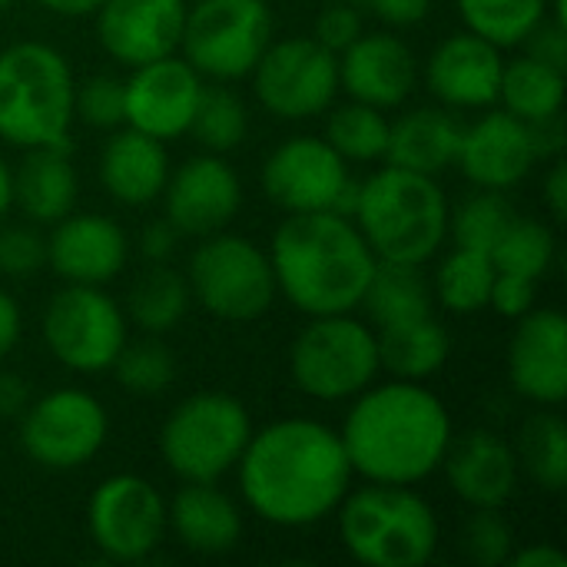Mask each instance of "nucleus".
<instances>
[{
    "instance_id": "nucleus-1",
    "label": "nucleus",
    "mask_w": 567,
    "mask_h": 567,
    "mask_svg": "<svg viewBox=\"0 0 567 567\" xmlns=\"http://www.w3.org/2000/svg\"><path fill=\"white\" fill-rule=\"evenodd\" d=\"M233 472L246 508L289 532L336 515L355 478L339 432L319 419H279L252 429Z\"/></svg>"
},
{
    "instance_id": "nucleus-2",
    "label": "nucleus",
    "mask_w": 567,
    "mask_h": 567,
    "mask_svg": "<svg viewBox=\"0 0 567 567\" xmlns=\"http://www.w3.org/2000/svg\"><path fill=\"white\" fill-rule=\"evenodd\" d=\"M452 435L445 402L425 382L409 379H375L349 402L339 429L352 472L379 485H422L432 478Z\"/></svg>"
},
{
    "instance_id": "nucleus-3",
    "label": "nucleus",
    "mask_w": 567,
    "mask_h": 567,
    "mask_svg": "<svg viewBox=\"0 0 567 567\" xmlns=\"http://www.w3.org/2000/svg\"><path fill=\"white\" fill-rule=\"evenodd\" d=\"M266 252L279 296L309 319L355 312L379 262L355 219L332 209L289 213Z\"/></svg>"
},
{
    "instance_id": "nucleus-4",
    "label": "nucleus",
    "mask_w": 567,
    "mask_h": 567,
    "mask_svg": "<svg viewBox=\"0 0 567 567\" xmlns=\"http://www.w3.org/2000/svg\"><path fill=\"white\" fill-rule=\"evenodd\" d=\"M449 196L435 176L385 163L359 183L355 226L375 259L425 266L449 239Z\"/></svg>"
},
{
    "instance_id": "nucleus-5",
    "label": "nucleus",
    "mask_w": 567,
    "mask_h": 567,
    "mask_svg": "<svg viewBox=\"0 0 567 567\" xmlns=\"http://www.w3.org/2000/svg\"><path fill=\"white\" fill-rule=\"evenodd\" d=\"M76 76L63 50L17 40L0 50V140L17 150L66 146Z\"/></svg>"
},
{
    "instance_id": "nucleus-6",
    "label": "nucleus",
    "mask_w": 567,
    "mask_h": 567,
    "mask_svg": "<svg viewBox=\"0 0 567 567\" xmlns=\"http://www.w3.org/2000/svg\"><path fill=\"white\" fill-rule=\"evenodd\" d=\"M339 542L352 561L365 567H422L439 551L435 508L415 492V485L349 488L336 508Z\"/></svg>"
},
{
    "instance_id": "nucleus-7",
    "label": "nucleus",
    "mask_w": 567,
    "mask_h": 567,
    "mask_svg": "<svg viewBox=\"0 0 567 567\" xmlns=\"http://www.w3.org/2000/svg\"><path fill=\"white\" fill-rule=\"evenodd\" d=\"M379 372V336L352 312L312 316L289 346V379L312 402H352Z\"/></svg>"
},
{
    "instance_id": "nucleus-8",
    "label": "nucleus",
    "mask_w": 567,
    "mask_h": 567,
    "mask_svg": "<svg viewBox=\"0 0 567 567\" xmlns=\"http://www.w3.org/2000/svg\"><path fill=\"white\" fill-rule=\"evenodd\" d=\"M252 435L249 409L229 392L186 395L159 429V458L179 482H223Z\"/></svg>"
},
{
    "instance_id": "nucleus-9",
    "label": "nucleus",
    "mask_w": 567,
    "mask_h": 567,
    "mask_svg": "<svg viewBox=\"0 0 567 567\" xmlns=\"http://www.w3.org/2000/svg\"><path fill=\"white\" fill-rule=\"evenodd\" d=\"M276 40L269 0H196L186 3L179 50L183 60L216 83H236L252 73Z\"/></svg>"
},
{
    "instance_id": "nucleus-10",
    "label": "nucleus",
    "mask_w": 567,
    "mask_h": 567,
    "mask_svg": "<svg viewBox=\"0 0 567 567\" xmlns=\"http://www.w3.org/2000/svg\"><path fill=\"white\" fill-rule=\"evenodd\" d=\"M186 282L203 312L219 322H256L279 296L269 252L226 229L199 239L189 256Z\"/></svg>"
},
{
    "instance_id": "nucleus-11",
    "label": "nucleus",
    "mask_w": 567,
    "mask_h": 567,
    "mask_svg": "<svg viewBox=\"0 0 567 567\" xmlns=\"http://www.w3.org/2000/svg\"><path fill=\"white\" fill-rule=\"evenodd\" d=\"M40 336L47 352L76 375L110 372L120 349L130 339L123 306L103 286L63 282L50 296L40 316Z\"/></svg>"
},
{
    "instance_id": "nucleus-12",
    "label": "nucleus",
    "mask_w": 567,
    "mask_h": 567,
    "mask_svg": "<svg viewBox=\"0 0 567 567\" xmlns=\"http://www.w3.org/2000/svg\"><path fill=\"white\" fill-rule=\"evenodd\" d=\"M110 435V415L96 395L86 389H53L20 415V449L23 455L50 472L83 468L100 455Z\"/></svg>"
},
{
    "instance_id": "nucleus-13",
    "label": "nucleus",
    "mask_w": 567,
    "mask_h": 567,
    "mask_svg": "<svg viewBox=\"0 0 567 567\" xmlns=\"http://www.w3.org/2000/svg\"><path fill=\"white\" fill-rule=\"evenodd\" d=\"M249 76L262 110L289 123L322 116L339 96V56L312 37L272 40Z\"/></svg>"
},
{
    "instance_id": "nucleus-14",
    "label": "nucleus",
    "mask_w": 567,
    "mask_h": 567,
    "mask_svg": "<svg viewBox=\"0 0 567 567\" xmlns=\"http://www.w3.org/2000/svg\"><path fill=\"white\" fill-rule=\"evenodd\" d=\"M166 498L133 472L103 478L86 502V532L96 551L110 561H143L166 535Z\"/></svg>"
},
{
    "instance_id": "nucleus-15",
    "label": "nucleus",
    "mask_w": 567,
    "mask_h": 567,
    "mask_svg": "<svg viewBox=\"0 0 567 567\" xmlns=\"http://www.w3.org/2000/svg\"><path fill=\"white\" fill-rule=\"evenodd\" d=\"M206 80L176 53L140 63L123 80L126 123L159 143L189 133Z\"/></svg>"
},
{
    "instance_id": "nucleus-16",
    "label": "nucleus",
    "mask_w": 567,
    "mask_h": 567,
    "mask_svg": "<svg viewBox=\"0 0 567 567\" xmlns=\"http://www.w3.org/2000/svg\"><path fill=\"white\" fill-rule=\"evenodd\" d=\"M349 179V163L326 143V136H289L262 163L259 186L266 199L289 213L332 209Z\"/></svg>"
},
{
    "instance_id": "nucleus-17",
    "label": "nucleus",
    "mask_w": 567,
    "mask_h": 567,
    "mask_svg": "<svg viewBox=\"0 0 567 567\" xmlns=\"http://www.w3.org/2000/svg\"><path fill=\"white\" fill-rule=\"evenodd\" d=\"M243 206L239 173L223 153H199L169 169L163 189L166 219L189 239L223 233Z\"/></svg>"
},
{
    "instance_id": "nucleus-18",
    "label": "nucleus",
    "mask_w": 567,
    "mask_h": 567,
    "mask_svg": "<svg viewBox=\"0 0 567 567\" xmlns=\"http://www.w3.org/2000/svg\"><path fill=\"white\" fill-rule=\"evenodd\" d=\"M538 159L532 123L512 116L508 110L488 106L475 123L462 126L455 166L478 189L508 193L532 176Z\"/></svg>"
},
{
    "instance_id": "nucleus-19",
    "label": "nucleus",
    "mask_w": 567,
    "mask_h": 567,
    "mask_svg": "<svg viewBox=\"0 0 567 567\" xmlns=\"http://www.w3.org/2000/svg\"><path fill=\"white\" fill-rule=\"evenodd\" d=\"M508 342V382L512 389L542 409H558L567 399V319L565 312L535 306L522 319Z\"/></svg>"
},
{
    "instance_id": "nucleus-20",
    "label": "nucleus",
    "mask_w": 567,
    "mask_h": 567,
    "mask_svg": "<svg viewBox=\"0 0 567 567\" xmlns=\"http://www.w3.org/2000/svg\"><path fill=\"white\" fill-rule=\"evenodd\" d=\"M419 86L415 50L389 30L359 33L339 53V93L375 110H399Z\"/></svg>"
},
{
    "instance_id": "nucleus-21",
    "label": "nucleus",
    "mask_w": 567,
    "mask_h": 567,
    "mask_svg": "<svg viewBox=\"0 0 567 567\" xmlns=\"http://www.w3.org/2000/svg\"><path fill=\"white\" fill-rule=\"evenodd\" d=\"M502 47L488 43L485 37L472 30L449 33L425 60V76L429 93L439 100V106H449L455 113L462 110H488L498 103V86H502Z\"/></svg>"
},
{
    "instance_id": "nucleus-22",
    "label": "nucleus",
    "mask_w": 567,
    "mask_h": 567,
    "mask_svg": "<svg viewBox=\"0 0 567 567\" xmlns=\"http://www.w3.org/2000/svg\"><path fill=\"white\" fill-rule=\"evenodd\" d=\"M93 20L103 53L133 70L179 50L186 0H103Z\"/></svg>"
},
{
    "instance_id": "nucleus-23",
    "label": "nucleus",
    "mask_w": 567,
    "mask_h": 567,
    "mask_svg": "<svg viewBox=\"0 0 567 567\" xmlns=\"http://www.w3.org/2000/svg\"><path fill=\"white\" fill-rule=\"evenodd\" d=\"M130 239L113 216L103 213H66L50 226L47 266L63 282L106 286L126 269Z\"/></svg>"
},
{
    "instance_id": "nucleus-24",
    "label": "nucleus",
    "mask_w": 567,
    "mask_h": 567,
    "mask_svg": "<svg viewBox=\"0 0 567 567\" xmlns=\"http://www.w3.org/2000/svg\"><path fill=\"white\" fill-rule=\"evenodd\" d=\"M442 472L455 498L468 508H505L518 488V455L515 445L488 429H472L452 435Z\"/></svg>"
},
{
    "instance_id": "nucleus-25",
    "label": "nucleus",
    "mask_w": 567,
    "mask_h": 567,
    "mask_svg": "<svg viewBox=\"0 0 567 567\" xmlns=\"http://www.w3.org/2000/svg\"><path fill=\"white\" fill-rule=\"evenodd\" d=\"M169 153L166 143L133 130L116 126L110 130V140L100 150V186L103 193L130 209L150 206L163 196L169 179Z\"/></svg>"
},
{
    "instance_id": "nucleus-26",
    "label": "nucleus",
    "mask_w": 567,
    "mask_h": 567,
    "mask_svg": "<svg viewBox=\"0 0 567 567\" xmlns=\"http://www.w3.org/2000/svg\"><path fill=\"white\" fill-rule=\"evenodd\" d=\"M166 525L193 555H226L243 538V512L219 482H183L166 505Z\"/></svg>"
},
{
    "instance_id": "nucleus-27",
    "label": "nucleus",
    "mask_w": 567,
    "mask_h": 567,
    "mask_svg": "<svg viewBox=\"0 0 567 567\" xmlns=\"http://www.w3.org/2000/svg\"><path fill=\"white\" fill-rule=\"evenodd\" d=\"M462 120L449 106H415L389 123V150L385 163L439 176L455 166L462 143Z\"/></svg>"
},
{
    "instance_id": "nucleus-28",
    "label": "nucleus",
    "mask_w": 567,
    "mask_h": 567,
    "mask_svg": "<svg viewBox=\"0 0 567 567\" xmlns=\"http://www.w3.org/2000/svg\"><path fill=\"white\" fill-rule=\"evenodd\" d=\"M80 196V176L66 146H37L23 150L20 166L13 169V206L37 226H53L73 213Z\"/></svg>"
},
{
    "instance_id": "nucleus-29",
    "label": "nucleus",
    "mask_w": 567,
    "mask_h": 567,
    "mask_svg": "<svg viewBox=\"0 0 567 567\" xmlns=\"http://www.w3.org/2000/svg\"><path fill=\"white\" fill-rule=\"evenodd\" d=\"M375 336H379L382 372H389L392 379H409V382L435 379L452 355V336L432 312L412 322L375 329Z\"/></svg>"
},
{
    "instance_id": "nucleus-30",
    "label": "nucleus",
    "mask_w": 567,
    "mask_h": 567,
    "mask_svg": "<svg viewBox=\"0 0 567 567\" xmlns=\"http://www.w3.org/2000/svg\"><path fill=\"white\" fill-rule=\"evenodd\" d=\"M359 306L365 309L372 329H389V326L429 316L435 306V296L422 266L379 259Z\"/></svg>"
},
{
    "instance_id": "nucleus-31",
    "label": "nucleus",
    "mask_w": 567,
    "mask_h": 567,
    "mask_svg": "<svg viewBox=\"0 0 567 567\" xmlns=\"http://www.w3.org/2000/svg\"><path fill=\"white\" fill-rule=\"evenodd\" d=\"M193 306V292L183 272L169 262H153L126 292L123 312L126 322L136 326L143 336H166L173 332Z\"/></svg>"
},
{
    "instance_id": "nucleus-32",
    "label": "nucleus",
    "mask_w": 567,
    "mask_h": 567,
    "mask_svg": "<svg viewBox=\"0 0 567 567\" xmlns=\"http://www.w3.org/2000/svg\"><path fill=\"white\" fill-rule=\"evenodd\" d=\"M565 86V70L522 53L515 60H505L502 66L498 103L525 123H545L551 116H561Z\"/></svg>"
},
{
    "instance_id": "nucleus-33",
    "label": "nucleus",
    "mask_w": 567,
    "mask_h": 567,
    "mask_svg": "<svg viewBox=\"0 0 567 567\" xmlns=\"http://www.w3.org/2000/svg\"><path fill=\"white\" fill-rule=\"evenodd\" d=\"M429 282H432V296L439 299L442 309H449L455 316H475V312L488 309L495 266H492L488 252L455 246L452 252L442 256L435 279H429Z\"/></svg>"
},
{
    "instance_id": "nucleus-34",
    "label": "nucleus",
    "mask_w": 567,
    "mask_h": 567,
    "mask_svg": "<svg viewBox=\"0 0 567 567\" xmlns=\"http://www.w3.org/2000/svg\"><path fill=\"white\" fill-rule=\"evenodd\" d=\"M518 468L528 472V478L558 495L567 485V425L555 409L535 412L518 435Z\"/></svg>"
},
{
    "instance_id": "nucleus-35",
    "label": "nucleus",
    "mask_w": 567,
    "mask_h": 567,
    "mask_svg": "<svg viewBox=\"0 0 567 567\" xmlns=\"http://www.w3.org/2000/svg\"><path fill=\"white\" fill-rule=\"evenodd\" d=\"M326 143L346 159V163H382L389 150V116L385 110H375L369 103L349 100L342 106L326 110Z\"/></svg>"
},
{
    "instance_id": "nucleus-36",
    "label": "nucleus",
    "mask_w": 567,
    "mask_h": 567,
    "mask_svg": "<svg viewBox=\"0 0 567 567\" xmlns=\"http://www.w3.org/2000/svg\"><path fill=\"white\" fill-rule=\"evenodd\" d=\"M465 30L508 50L522 47L525 37L548 17V0H455Z\"/></svg>"
},
{
    "instance_id": "nucleus-37",
    "label": "nucleus",
    "mask_w": 567,
    "mask_h": 567,
    "mask_svg": "<svg viewBox=\"0 0 567 567\" xmlns=\"http://www.w3.org/2000/svg\"><path fill=\"white\" fill-rule=\"evenodd\" d=\"M555 252H558V243H555L551 226L515 213V219L505 226V233L498 236L488 256H492L495 272H512V276L542 282L548 269L555 266Z\"/></svg>"
},
{
    "instance_id": "nucleus-38",
    "label": "nucleus",
    "mask_w": 567,
    "mask_h": 567,
    "mask_svg": "<svg viewBox=\"0 0 567 567\" xmlns=\"http://www.w3.org/2000/svg\"><path fill=\"white\" fill-rule=\"evenodd\" d=\"M189 133L203 143L206 153H233L246 133H249V110L239 100V93H233L226 83L216 86H203L196 116Z\"/></svg>"
},
{
    "instance_id": "nucleus-39",
    "label": "nucleus",
    "mask_w": 567,
    "mask_h": 567,
    "mask_svg": "<svg viewBox=\"0 0 567 567\" xmlns=\"http://www.w3.org/2000/svg\"><path fill=\"white\" fill-rule=\"evenodd\" d=\"M116 375V385L130 395L153 399L163 395L176 379V355L169 346L159 342V336H146L140 342H130L120 349L116 362L110 365Z\"/></svg>"
},
{
    "instance_id": "nucleus-40",
    "label": "nucleus",
    "mask_w": 567,
    "mask_h": 567,
    "mask_svg": "<svg viewBox=\"0 0 567 567\" xmlns=\"http://www.w3.org/2000/svg\"><path fill=\"white\" fill-rule=\"evenodd\" d=\"M512 219H515V209L505 199V193L478 189L458 209L449 213V236L455 239V246L492 252V246L498 243V236L505 233Z\"/></svg>"
},
{
    "instance_id": "nucleus-41",
    "label": "nucleus",
    "mask_w": 567,
    "mask_h": 567,
    "mask_svg": "<svg viewBox=\"0 0 567 567\" xmlns=\"http://www.w3.org/2000/svg\"><path fill=\"white\" fill-rule=\"evenodd\" d=\"M458 551L475 567L508 565L515 551V535L502 508H472L458 528Z\"/></svg>"
},
{
    "instance_id": "nucleus-42",
    "label": "nucleus",
    "mask_w": 567,
    "mask_h": 567,
    "mask_svg": "<svg viewBox=\"0 0 567 567\" xmlns=\"http://www.w3.org/2000/svg\"><path fill=\"white\" fill-rule=\"evenodd\" d=\"M73 116L93 130H116L126 123V103H123V80L110 73H93L86 80H76L73 90Z\"/></svg>"
},
{
    "instance_id": "nucleus-43",
    "label": "nucleus",
    "mask_w": 567,
    "mask_h": 567,
    "mask_svg": "<svg viewBox=\"0 0 567 567\" xmlns=\"http://www.w3.org/2000/svg\"><path fill=\"white\" fill-rule=\"evenodd\" d=\"M47 266V239L33 226H0V272L30 279Z\"/></svg>"
},
{
    "instance_id": "nucleus-44",
    "label": "nucleus",
    "mask_w": 567,
    "mask_h": 567,
    "mask_svg": "<svg viewBox=\"0 0 567 567\" xmlns=\"http://www.w3.org/2000/svg\"><path fill=\"white\" fill-rule=\"evenodd\" d=\"M362 7H355L352 0H336L329 7L319 10L316 27H312V40H319L326 50H332L336 56L362 33Z\"/></svg>"
},
{
    "instance_id": "nucleus-45",
    "label": "nucleus",
    "mask_w": 567,
    "mask_h": 567,
    "mask_svg": "<svg viewBox=\"0 0 567 567\" xmlns=\"http://www.w3.org/2000/svg\"><path fill=\"white\" fill-rule=\"evenodd\" d=\"M535 296H538V282L525 279V276H512V272H495L492 292H488V309H495L502 319H522L525 312L535 309Z\"/></svg>"
},
{
    "instance_id": "nucleus-46",
    "label": "nucleus",
    "mask_w": 567,
    "mask_h": 567,
    "mask_svg": "<svg viewBox=\"0 0 567 567\" xmlns=\"http://www.w3.org/2000/svg\"><path fill=\"white\" fill-rule=\"evenodd\" d=\"M525 53L542 60V63H551L558 70H567V23H558L551 17H545L528 37H525Z\"/></svg>"
},
{
    "instance_id": "nucleus-47",
    "label": "nucleus",
    "mask_w": 567,
    "mask_h": 567,
    "mask_svg": "<svg viewBox=\"0 0 567 567\" xmlns=\"http://www.w3.org/2000/svg\"><path fill=\"white\" fill-rule=\"evenodd\" d=\"M179 239H183V233L163 216V219H153L150 226H143L136 246H140V256L153 266V262H169L179 249Z\"/></svg>"
},
{
    "instance_id": "nucleus-48",
    "label": "nucleus",
    "mask_w": 567,
    "mask_h": 567,
    "mask_svg": "<svg viewBox=\"0 0 567 567\" xmlns=\"http://www.w3.org/2000/svg\"><path fill=\"white\" fill-rule=\"evenodd\" d=\"M352 3L372 10L389 27H415L432 10V0H352Z\"/></svg>"
},
{
    "instance_id": "nucleus-49",
    "label": "nucleus",
    "mask_w": 567,
    "mask_h": 567,
    "mask_svg": "<svg viewBox=\"0 0 567 567\" xmlns=\"http://www.w3.org/2000/svg\"><path fill=\"white\" fill-rule=\"evenodd\" d=\"M545 206L551 213L555 223H565L567 219V159L565 156H555L551 166H548V176H545Z\"/></svg>"
},
{
    "instance_id": "nucleus-50",
    "label": "nucleus",
    "mask_w": 567,
    "mask_h": 567,
    "mask_svg": "<svg viewBox=\"0 0 567 567\" xmlns=\"http://www.w3.org/2000/svg\"><path fill=\"white\" fill-rule=\"evenodd\" d=\"M30 405V385L20 372L0 369V419H20Z\"/></svg>"
},
{
    "instance_id": "nucleus-51",
    "label": "nucleus",
    "mask_w": 567,
    "mask_h": 567,
    "mask_svg": "<svg viewBox=\"0 0 567 567\" xmlns=\"http://www.w3.org/2000/svg\"><path fill=\"white\" fill-rule=\"evenodd\" d=\"M20 336H23V312H20V302L0 289V362L20 346Z\"/></svg>"
},
{
    "instance_id": "nucleus-52",
    "label": "nucleus",
    "mask_w": 567,
    "mask_h": 567,
    "mask_svg": "<svg viewBox=\"0 0 567 567\" xmlns=\"http://www.w3.org/2000/svg\"><path fill=\"white\" fill-rule=\"evenodd\" d=\"M508 565H515V567H567V558L561 548H555V545L542 542V545H528V548H522V551H512Z\"/></svg>"
},
{
    "instance_id": "nucleus-53",
    "label": "nucleus",
    "mask_w": 567,
    "mask_h": 567,
    "mask_svg": "<svg viewBox=\"0 0 567 567\" xmlns=\"http://www.w3.org/2000/svg\"><path fill=\"white\" fill-rule=\"evenodd\" d=\"M33 3L43 7L47 13L66 17V20H80V17H93L103 0H33Z\"/></svg>"
},
{
    "instance_id": "nucleus-54",
    "label": "nucleus",
    "mask_w": 567,
    "mask_h": 567,
    "mask_svg": "<svg viewBox=\"0 0 567 567\" xmlns=\"http://www.w3.org/2000/svg\"><path fill=\"white\" fill-rule=\"evenodd\" d=\"M10 209H13V169L0 156V223L10 216Z\"/></svg>"
},
{
    "instance_id": "nucleus-55",
    "label": "nucleus",
    "mask_w": 567,
    "mask_h": 567,
    "mask_svg": "<svg viewBox=\"0 0 567 567\" xmlns=\"http://www.w3.org/2000/svg\"><path fill=\"white\" fill-rule=\"evenodd\" d=\"M13 3H17V0H0V13H3V10H10Z\"/></svg>"
}]
</instances>
